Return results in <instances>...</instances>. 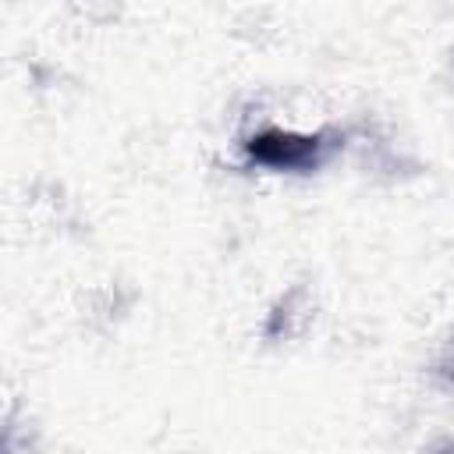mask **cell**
I'll list each match as a JSON object with an SVG mask.
<instances>
[{
    "label": "cell",
    "mask_w": 454,
    "mask_h": 454,
    "mask_svg": "<svg viewBox=\"0 0 454 454\" xmlns=\"http://www.w3.org/2000/svg\"><path fill=\"white\" fill-rule=\"evenodd\" d=\"M248 153L266 163V167H284V170H301L319 160V138L305 135H284V131H266L248 142Z\"/></svg>",
    "instance_id": "1"
}]
</instances>
